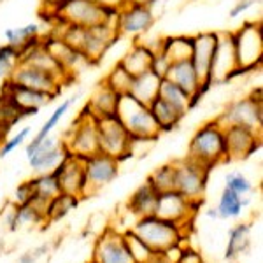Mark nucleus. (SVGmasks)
Masks as SVG:
<instances>
[{"label":"nucleus","instance_id":"a878e982","mask_svg":"<svg viewBox=\"0 0 263 263\" xmlns=\"http://www.w3.org/2000/svg\"><path fill=\"white\" fill-rule=\"evenodd\" d=\"M168 62L190 60L193 51V35H174L160 41L158 49Z\"/></svg>","mask_w":263,"mask_h":263},{"label":"nucleus","instance_id":"ea45409f","mask_svg":"<svg viewBox=\"0 0 263 263\" xmlns=\"http://www.w3.org/2000/svg\"><path fill=\"white\" fill-rule=\"evenodd\" d=\"M256 4H260V0H237L235 2V6L232 7V11H230V18H239L242 12L246 11H249L253 6H256Z\"/></svg>","mask_w":263,"mask_h":263},{"label":"nucleus","instance_id":"f3484780","mask_svg":"<svg viewBox=\"0 0 263 263\" xmlns=\"http://www.w3.org/2000/svg\"><path fill=\"white\" fill-rule=\"evenodd\" d=\"M2 93H6L9 99L14 102L18 107L23 109L28 116H35L42 107H46L48 104H51L57 97L51 95V93L39 91V90H32L27 88L23 84H18L11 79L4 81L2 84Z\"/></svg>","mask_w":263,"mask_h":263},{"label":"nucleus","instance_id":"49530a36","mask_svg":"<svg viewBox=\"0 0 263 263\" xmlns=\"http://www.w3.org/2000/svg\"><path fill=\"white\" fill-rule=\"evenodd\" d=\"M0 83H2V81H0Z\"/></svg>","mask_w":263,"mask_h":263},{"label":"nucleus","instance_id":"cd10ccee","mask_svg":"<svg viewBox=\"0 0 263 263\" xmlns=\"http://www.w3.org/2000/svg\"><path fill=\"white\" fill-rule=\"evenodd\" d=\"M158 97H162L165 102H168L171 105L181 111L186 116V112L190 109H193V102H192V95L186 93L182 88H179L177 84L171 83L168 79H162L160 83V90H158Z\"/></svg>","mask_w":263,"mask_h":263},{"label":"nucleus","instance_id":"58836bf2","mask_svg":"<svg viewBox=\"0 0 263 263\" xmlns=\"http://www.w3.org/2000/svg\"><path fill=\"white\" fill-rule=\"evenodd\" d=\"M28 135H30V128L27 126V128H21L14 137L9 139V141H4V144L0 146V156H7L11 151H14L16 147L25 142V139H27Z\"/></svg>","mask_w":263,"mask_h":263},{"label":"nucleus","instance_id":"ddd939ff","mask_svg":"<svg viewBox=\"0 0 263 263\" xmlns=\"http://www.w3.org/2000/svg\"><path fill=\"white\" fill-rule=\"evenodd\" d=\"M118 162L120 160L104 155L100 151L84 158V176H86L84 195L90 192H97L102 186L109 184L118 176Z\"/></svg>","mask_w":263,"mask_h":263},{"label":"nucleus","instance_id":"393cba45","mask_svg":"<svg viewBox=\"0 0 263 263\" xmlns=\"http://www.w3.org/2000/svg\"><path fill=\"white\" fill-rule=\"evenodd\" d=\"M160 83H162V78H160V76H156L153 70H146L132 79L128 93L134 97V99H137L139 102L149 105L151 102L158 97Z\"/></svg>","mask_w":263,"mask_h":263},{"label":"nucleus","instance_id":"6ab92c4d","mask_svg":"<svg viewBox=\"0 0 263 263\" xmlns=\"http://www.w3.org/2000/svg\"><path fill=\"white\" fill-rule=\"evenodd\" d=\"M195 205H198V203L188 200L184 195H181L176 190H171V192L158 193L155 203V213L153 214L162 219H167V221L179 224L182 219H186L190 209Z\"/></svg>","mask_w":263,"mask_h":263},{"label":"nucleus","instance_id":"423d86ee","mask_svg":"<svg viewBox=\"0 0 263 263\" xmlns=\"http://www.w3.org/2000/svg\"><path fill=\"white\" fill-rule=\"evenodd\" d=\"M54 21L69 25H79V27H91L104 21H111L118 18V11L105 9L93 0H70L60 11L51 16Z\"/></svg>","mask_w":263,"mask_h":263},{"label":"nucleus","instance_id":"f8f14e48","mask_svg":"<svg viewBox=\"0 0 263 263\" xmlns=\"http://www.w3.org/2000/svg\"><path fill=\"white\" fill-rule=\"evenodd\" d=\"M57 174L62 193L81 197L86 190V176H84V158L65 153L63 160L53 168Z\"/></svg>","mask_w":263,"mask_h":263},{"label":"nucleus","instance_id":"a19ab883","mask_svg":"<svg viewBox=\"0 0 263 263\" xmlns=\"http://www.w3.org/2000/svg\"><path fill=\"white\" fill-rule=\"evenodd\" d=\"M67 2H70V0H42V12H44V16L48 14L51 18V16L57 11H60Z\"/></svg>","mask_w":263,"mask_h":263},{"label":"nucleus","instance_id":"c9c22d12","mask_svg":"<svg viewBox=\"0 0 263 263\" xmlns=\"http://www.w3.org/2000/svg\"><path fill=\"white\" fill-rule=\"evenodd\" d=\"M242 198L240 195H237L232 190L224 188V192L221 193V198H219V205H218V216L221 218H237L242 211Z\"/></svg>","mask_w":263,"mask_h":263},{"label":"nucleus","instance_id":"4468645a","mask_svg":"<svg viewBox=\"0 0 263 263\" xmlns=\"http://www.w3.org/2000/svg\"><path fill=\"white\" fill-rule=\"evenodd\" d=\"M155 23V14L153 9L147 6H139V4H126L118 11L116 27L120 35L137 37L146 33Z\"/></svg>","mask_w":263,"mask_h":263},{"label":"nucleus","instance_id":"c03bdc74","mask_svg":"<svg viewBox=\"0 0 263 263\" xmlns=\"http://www.w3.org/2000/svg\"><path fill=\"white\" fill-rule=\"evenodd\" d=\"M179 263H202V260L197 253L186 251V253H181V261Z\"/></svg>","mask_w":263,"mask_h":263},{"label":"nucleus","instance_id":"4c0bfd02","mask_svg":"<svg viewBox=\"0 0 263 263\" xmlns=\"http://www.w3.org/2000/svg\"><path fill=\"white\" fill-rule=\"evenodd\" d=\"M227 188L235 192L237 195H246L251 192L253 186L246 176H242V174H239V172H233L227 176Z\"/></svg>","mask_w":263,"mask_h":263},{"label":"nucleus","instance_id":"6e6552de","mask_svg":"<svg viewBox=\"0 0 263 263\" xmlns=\"http://www.w3.org/2000/svg\"><path fill=\"white\" fill-rule=\"evenodd\" d=\"M67 153L79 158H88V156L99 153V139H97V120L91 116L86 109L79 114V118L72 123L70 137L65 142H62Z\"/></svg>","mask_w":263,"mask_h":263},{"label":"nucleus","instance_id":"b1692460","mask_svg":"<svg viewBox=\"0 0 263 263\" xmlns=\"http://www.w3.org/2000/svg\"><path fill=\"white\" fill-rule=\"evenodd\" d=\"M118 99H120L118 93H114L111 88H107L104 83H100L95 93L90 97L88 104L84 105V109H86L95 120H100V118H105V116H114V114H116Z\"/></svg>","mask_w":263,"mask_h":263},{"label":"nucleus","instance_id":"4be33fe9","mask_svg":"<svg viewBox=\"0 0 263 263\" xmlns=\"http://www.w3.org/2000/svg\"><path fill=\"white\" fill-rule=\"evenodd\" d=\"M42 44L46 46V49H48L58 62H60V65L63 67V69H65L67 72H70V74L74 70H78L79 65L88 63V60L84 58V54L81 53V51L72 48V46L67 44L65 41H62L60 37L53 35V33L42 37Z\"/></svg>","mask_w":263,"mask_h":263},{"label":"nucleus","instance_id":"a18cd8bd","mask_svg":"<svg viewBox=\"0 0 263 263\" xmlns=\"http://www.w3.org/2000/svg\"><path fill=\"white\" fill-rule=\"evenodd\" d=\"M155 2L156 0H128V4H139V6H147V7H153Z\"/></svg>","mask_w":263,"mask_h":263},{"label":"nucleus","instance_id":"5701e85b","mask_svg":"<svg viewBox=\"0 0 263 263\" xmlns=\"http://www.w3.org/2000/svg\"><path fill=\"white\" fill-rule=\"evenodd\" d=\"M153 58H155V49L149 44H146V42H135L132 46V49L118 63L128 72L132 78H135V76L142 74V72L151 70Z\"/></svg>","mask_w":263,"mask_h":263},{"label":"nucleus","instance_id":"2f4dec72","mask_svg":"<svg viewBox=\"0 0 263 263\" xmlns=\"http://www.w3.org/2000/svg\"><path fill=\"white\" fill-rule=\"evenodd\" d=\"M28 114L21 107L12 102L6 93L0 91V126H7L11 128L12 125H16L20 120L27 118Z\"/></svg>","mask_w":263,"mask_h":263},{"label":"nucleus","instance_id":"473e14b6","mask_svg":"<svg viewBox=\"0 0 263 263\" xmlns=\"http://www.w3.org/2000/svg\"><path fill=\"white\" fill-rule=\"evenodd\" d=\"M41 35V30H39V25L37 23H28L25 27H18V28H7L4 32V39L7 42L6 44H11L14 48H21L25 42H28L33 37H39Z\"/></svg>","mask_w":263,"mask_h":263},{"label":"nucleus","instance_id":"aec40b11","mask_svg":"<svg viewBox=\"0 0 263 263\" xmlns=\"http://www.w3.org/2000/svg\"><path fill=\"white\" fill-rule=\"evenodd\" d=\"M93 263H135L126 244V239L121 235H104L99 240L93 254Z\"/></svg>","mask_w":263,"mask_h":263},{"label":"nucleus","instance_id":"f03ea898","mask_svg":"<svg viewBox=\"0 0 263 263\" xmlns=\"http://www.w3.org/2000/svg\"><path fill=\"white\" fill-rule=\"evenodd\" d=\"M116 116L132 137L156 141L160 137V134H162L149 107L146 104H142V102H139L137 99H134L130 93L120 95L116 105Z\"/></svg>","mask_w":263,"mask_h":263},{"label":"nucleus","instance_id":"9b49d317","mask_svg":"<svg viewBox=\"0 0 263 263\" xmlns=\"http://www.w3.org/2000/svg\"><path fill=\"white\" fill-rule=\"evenodd\" d=\"M216 42H218V32H202L193 35V51H192V63L195 67L198 79H200L202 90H209L213 86L211 81V63H213Z\"/></svg>","mask_w":263,"mask_h":263},{"label":"nucleus","instance_id":"f704fd0d","mask_svg":"<svg viewBox=\"0 0 263 263\" xmlns=\"http://www.w3.org/2000/svg\"><path fill=\"white\" fill-rule=\"evenodd\" d=\"M132 79L134 78H132L128 72L123 69L120 63H116L114 69L105 76V79L102 83H104L107 88H111L114 93H118V95H125V93H128V90H130Z\"/></svg>","mask_w":263,"mask_h":263},{"label":"nucleus","instance_id":"37998d69","mask_svg":"<svg viewBox=\"0 0 263 263\" xmlns=\"http://www.w3.org/2000/svg\"><path fill=\"white\" fill-rule=\"evenodd\" d=\"M46 249H48V248H46V246H42V248L35 249V251H33V254H32V251H30V253H28V254H25V256L21 258V260H20V263H33V261L37 260V258H39V256H42V253H44Z\"/></svg>","mask_w":263,"mask_h":263},{"label":"nucleus","instance_id":"bb28decb","mask_svg":"<svg viewBox=\"0 0 263 263\" xmlns=\"http://www.w3.org/2000/svg\"><path fill=\"white\" fill-rule=\"evenodd\" d=\"M147 107H149L156 125H158V128L162 132L176 128V126L181 123L182 118H184V114L181 111H177V109L168 104V102H165L162 97H156Z\"/></svg>","mask_w":263,"mask_h":263},{"label":"nucleus","instance_id":"a211bd4d","mask_svg":"<svg viewBox=\"0 0 263 263\" xmlns=\"http://www.w3.org/2000/svg\"><path fill=\"white\" fill-rule=\"evenodd\" d=\"M163 79H168L171 83L177 84L179 88H182L186 93L192 95V102L193 107L198 104V100L205 95V90H202L200 86V79H198L197 72H195V67L192 60H179V62H172L167 69V74H165Z\"/></svg>","mask_w":263,"mask_h":263},{"label":"nucleus","instance_id":"c756f323","mask_svg":"<svg viewBox=\"0 0 263 263\" xmlns=\"http://www.w3.org/2000/svg\"><path fill=\"white\" fill-rule=\"evenodd\" d=\"M74 97H72V99H69V100H63L60 105H58L57 109H54V112L51 114L49 116V120L44 123V125H42V128L37 132V135L35 137L32 139L30 142H28V146H27V156H30L32 153H33V149H35L37 146H39V144L44 141L46 137H49V134H51V130L54 128V126L58 125V123H60V120L63 116H65V112L69 111L70 109V105L74 104Z\"/></svg>","mask_w":263,"mask_h":263},{"label":"nucleus","instance_id":"7ed1b4c3","mask_svg":"<svg viewBox=\"0 0 263 263\" xmlns=\"http://www.w3.org/2000/svg\"><path fill=\"white\" fill-rule=\"evenodd\" d=\"M237 67L244 72H251L261 65L263 35L260 21H248L237 32H233Z\"/></svg>","mask_w":263,"mask_h":263},{"label":"nucleus","instance_id":"9d476101","mask_svg":"<svg viewBox=\"0 0 263 263\" xmlns=\"http://www.w3.org/2000/svg\"><path fill=\"white\" fill-rule=\"evenodd\" d=\"M244 74L237 67L235 46H233V32H218L213 63H211V81L227 83L235 76Z\"/></svg>","mask_w":263,"mask_h":263},{"label":"nucleus","instance_id":"79ce46f5","mask_svg":"<svg viewBox=\"0 0 263 263\" xmlns=\"http://www.w3.org/2000/svg\"><path fill=\"white\" fill-rule=\"evenodd\" d=\"M97 2L99 6L105 7V9H114V11H120L121 7H125L128 4V0H93Z\"/></svg>","mask_w":263,"mask_h":263},{"label":"nucleus","instance_id":"72a5a7b5","mask_svg":"<svg viewBox=\"0 0 263 263\" xmlns=\"http://www.w3.org/2000/svg\"><path fill=\"white\" fill-rule=\"evenodd\" d=\"M20 60H21V54L18 48H14L11 44L0 46V81L11 79L12 72L18 67Z\"/></svg>","mask_w":263,"mask_h":263},{"label":"nucleus","instance_id":"2eb2a0df","mask_svg":"<svg viewBox=\"0 0 263 263\" xmlns=\"http://www.w3.org/2000/svg\"><path fill=\"white\" fill-rule=\"evenodd\" d=\"M224 128V141H227L228 160H242L253 155L260 147V132L248 128L242 125H230Z\"/></svg>","mask_w":263,"mask_h":263},{"label":"nucleus","instance_id":"39448f33","mask_svg":"<svg viewBox=\"0 0 263 263\" xmlns=\"http://www.w3.org/2000/svg\"><path fill=\"white\" fill-rule=\"evenodd\" d=\"M142 242H146L155 253H167L179 240L177 223L167 221L158 216H144L137 227L132 230Z\"/></svg>","mask_w":263,"mask_h":263},{"label":"nucleus","instance_id":"c85d7f7f","mask_svg":"<svg viewBox=\"0 0 263 263\" xmlns=\"http://www.w3.org/2000/svg\"><path fill=\"white\" fill-rule=\"evenodd\" d=\"M156 197H158V192L146 182L144 186L137 190L134 193V197L130 198V207L135 214H139L141 218L144 216H151L155 213V203H156Z\"/></svg>","mask_w":263,"mask_h":263},{"label":"nucleus","instance_id":"dca6fc26","mask_svg":"<svg viewBox=\"0 0 263 263\" xmlns=\"http://www.w3.org/2000/svg\"><path fill=\"white\" fill-rule=\"evenodd\" d=\"M11 81L23 84L27 88H32V90L51 93L54 97L60 95L62 86L65 84L63 79L57 78V76L49 74L46 70L37 69V67L27 65V63H18V67H16L11 76Z\"/></svg>","mask_w":263,"mask_h":263},{"label":"nucleus","instance_id":"7c9ffc66","mask_svg":"<svg viewBox=\"0 0 263 263\" xmlns=\"http://www.w3.org/2000/svg\"><path fill=\"white\" fill-rule=\"evenodd\" d=\"M147 182H149L158 193L176 190V167H174V162L156 168V171L149 176Z\"/></svg>","mask_w":263,"mask_h":263},{"label":"nucleus","instance_id":"e433bc0d","mask_svg":"<svg viewBox=\"0 0 263 263\" xmlns=\"http://www.w3.org/2000/svg\"><path fill=\"white\" fill-rule=\"evenodd\" d=\"M249 242V230L246 224H239L237 228H233L230 233V240H228L227 248V258H233L239 253H242L246 246Z\"/></svg>","mask_w":263,"mask_h":263},{"label":"nucleus","instance_id":"0eeeda50","mask_svg":"<svg viewBox=\"0 0 263 263\" xmlns=\"http://www.w3.org/2000/svg\"><path fill=\"white\" fill-rule=\"evenodd\" d=\"M97 139H99V151L104 155H109L116 160L130 155L132 135L118 120L116 114L97 120Z\"/></svg>","mask_w":263,"mask_h":263},{"label":"nucleus","instance_id":"20e7f679","mask_svg":"<svg viewBox=\"0 0 263 263\" xmlns=\"http://www.w3.org/2000/svg\"><path fill=\"white\" fill-rule=\"evenodd\" d=\"M216 120H218V123L221 126L242 125L256 132H261V126H263L261 88L254 90L249 97H244V99L232 102Z\"/></svg>","mask_w":263,"mask_h":263},{"label":"nucleus","instance_id":"f257e3e1","mask_svg":"<svg viewBox=\"0 0 263 263\" xmlns=\"http://www.w3.org/2000/svg\"><path fill=\"white\" fill-rule=\"evenodd\" d=\"M188 158L193 162L213 168L214 165L227 162V141H224V128L218 120L205 123L200 126L190 141Z\"/></svg>","mask_w":263,"mask_h":263},{"label":"nucleus","instance_id":"412c9836","mask_svg":"<svg viewBox=\"0 0 263 263\" xmlns=\"http://www.w3.org/2000/svg\"><path fill=\"white\" fill-rule=\"evenodd\" d=\"M65 153L63 144H58L53 137H46L28 156V162L35 172H51L63 160Z\"/></svg>","mask_w":263,"mask_h":263},{"label":"nucleus","instance_id":"1a4fd4ad","mask_svg":"<svg viewBox=\"0 0 263 263\" xmlns=\"http://www.w3.org/2000/svg\"><path fill=\"white\" fill-rule=\"evenodd\" d=\"M174 167H176V192L184 195L188 200L198 203L202 200L211 168L193 162L188 156L182 160H176Z\"/></svg>","mask_w":263,"mask_h":263}]
</instances>
